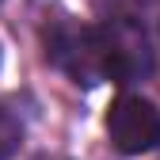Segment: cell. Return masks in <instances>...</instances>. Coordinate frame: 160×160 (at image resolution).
Segmentation results:
<instances>
[{
  "instance_id": "obj_1",
  "label": "cell",
  "mask_w": 160,
  "mask_h": 160,
  "mask_svg": "<svg viewBox=\"0 0 160 160\" xmlns=\"http://www.w3.org/2000/svg\"><path fill=\"white\" fill-rule=\"evenodd\" d=\"M95 31H99V46H103L107 80L133 84V80H145L152 72V50H149V38L137 23L111 19V23H99Z\"/></svg>"
},
{
  "instance_id": "obj_2",
  "label": "cell",
  "mask_w": 160,
  "mask_h": 160,
  "mask_svg": "<svg viewBox=\"0 0 160 160\" xmlns=\"http://www.w3.org/2000/svg\"><path fill=\"white\" fill-rule=\"evenodd\" d=\"M107 137L118 152L141 156L160 145V111L145 95H118L107 111Z\"/></svg>"
},
{
  "instance_id": "obj_3",
  "label": "cell",
  "mask_w": 160,
  "mask_h": 160,
  "mask_svg": "<svg viewBox=\"0 0 160 160\" xmlns=\"http://www.w3.org/2000/svg\"><path fill=\"white\" fill-rule=\"evenodd\" d=\"M19 145H23V126L8 107H0V160H12Z\"/></svg>"
}]
</instances>
